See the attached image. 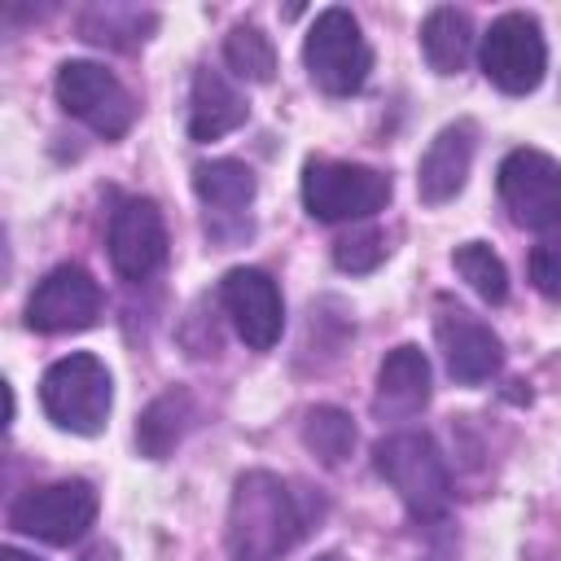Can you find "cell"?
<instances>
[{
	"label": "cell",
	"mask_w": 561,
	"mask_h": 561,
	"mask_svg": "<svg viewBox=\"0 0 561 561\" xmlns=\"http://www.w3.org/2000/svg\"><path fill=\"white\" fill-rule=\"evenodd\" d=\"M307 530L298 495L267 469H250L232 486L228 504V548L237 561H276Z\"/></svg>",
	"instance_id": "6da1fadb"
},
{
	"label": "cell",
	"mask_w": 561,
	"mask_h": 561,
	"mask_svg": "<svg viewBox=\"0 0 561 561\" xmlns=\"http://www.w3.org/2000/svg\"><path fill=\"white\" fill-rule=\"evenodd\" d=\"M373 460H377V473L394 486V495L403 500V508L412 517L434 522V517L447 513L451 478H447V460H443V451L434 447L430 434H416V430L390 434V438L377 443Z\"/></svg>",
	"instance_id": "7a4b0ae2"
},
{
	"label": "cell",
	"mask_w": 561,
	"mask_h": 561,
	"mask_svg": "<svg viewBox=\"0 0 561 561\" xmlns=\"http://www.w3.org/2000/svg\"><path fill=\"white\" fill-rule=\"evenodd\" d=\"M39 403L48 412L53 425L70 430V434H101L110 421V403H114V386H110V368L88 355L75 351L66 359H57L44 377H39Z\"/></svg>",
	"instance_id": "3957f363"
},
{
	"label": "cell",
	"mask_w": 561,
	"mask_h": 561,
	"mask_svg": "<svg viewBox=\"0 0 561 561\" xmlns=\"http://www.w3.org/2000/svg\"><path fill=\"white\" fill-rule=\"evenodd\" d=\"M302 61H307V75H311V83L320 92L351 96V92H359L368 83L373 48H368L359 22L346 9H324L307 31Z\"/></svg>",
	"instance_id": "277c9868"
},
{
	"label": "cell",
	"mask_w": 561,
	"mask_h": 561,
	"mask_svg": "<svg viewBox=\"0 0 561 561\" xmlns=\"http://www.w3.org/2000/svg\"><path fill=\"white\" fill-rule=\"evenodd\" d=\"M302 202H307V215L320 224L368 219L390 202V175L359 162L311 158L302 167Z\"/></svg>",
	"instance_id": "5b68a950"
},
{
	"label": "cell",
	"mask_w": 561,
	"mask_h": 561,
	"mask_svg": "<svg viewBox=\"0 0 561 561\" xmlns=\"http://www.w3.org/2000/svg\"><path fill=\"white\" fill-rule=\"evenodd\" d=\"M96 486L83 478H61V482H44L22 491L9 504V526L44 539V543H75L92 522H96Z\"/></svg>",
	"instance_id": "8992f818"
},
{
	"label": "cell",
	"mask_w": 561,
	"mask_h": 561,
	"mask_svg": "<svg viewBox=\"0 0 561 561\" xmlns=\"http://www.w3.org/2000/svg\"><path fill=\"white\" fill-rule=\"evenodd\" d=\"M482 75L508 92V96H526L539 88L543 70H548V44L543 31L530 13H504L491 22V31L482 35Z\"/></svg>",
	"instance_id": "52a82bcc"
},
{
	"label": "cell",
	"mask_w": 561,
	"mask_h": 561,
	"mask_svg": "<svg viewBox=\"0 0 561 561\" xmlns=\"http://www.w3.org/2000/svg\"><path fill=\"white\" fill-rule=\"evenodd\" d=\"M500 202L508 206L513 224L552 232L561 228V162L543 149H513L500 162Z\"/></svg>",
	"instance_id": "ba28073f"
},
{
	"label": "cell",
	"mask_w": 561,
	"mask_h": 561,
	"mask_svg": "<svg viewBox=\"0 0 561 561\" xmlns=\"http://www.w3.org/2000/svg\"><path fill=\"white\" fill-rule=\"evenodd\" d=\"M57 101L66 114L88 123L96 136L118 140L136 123V101L131 92L96 61H61L57 70Z\"/></svg>",
	"instance_id": "9c48e42d"
},
{
	"label": "cell",
	"mask_w": 561,
	"mask_h": 561,
	"mask_svg": "<svg viewBox=\"0 0 561 561\" xmlns=\"http://www.w3.org/2000/svg\"><path fill=\"white\" fill-rule=\"evenodd\" d=\"M219 302H224V311H228V320H232V329L241 333L245 346L272 351L280 342L285 302H280L276 280L263 267H232L219 280Z\"/></svg>",
	"instance_id": "30bf717a"
},
{
	"label": "cell",
	"mask_w": 561,
	"mask_h": 561,
	"mask_svg": "<svg viewBox=\"0 0 561 561\" xmlns=\"http://www.w3.org/2000/svg\"><path fill=\"white\" fill-rule=\"evenodd\" d=\"M96 316H101V285L79 263L53 267L26 302V324L39 333H75L88 329Z\"/></svg>",
	"instance_id": "8fae6325"
},
{
	"label": "cell",
	"mask_w": 561,
	"mask_h": 561,
	"mask_svg": "<svg viewBox=\"0 0 561 561\" xmlns=\"http://www.w3.org/2000/svg\"><path fill=\"white\" fill-rule=\"evenodd\" d=\"M167 259V219L158 202L127 197L110 219V263L123 280H145Z\"/></svg>",
	"instance_id": "7c38bea8"
},
{
	"label": "cell",
	"mask_w": 561,
	"mask_h": 561,
	"mask_svg": "<svg viewBox=\"0 0 561 561\" xmlns=\"http://www.w3.org/2000/svg\"><path fill=\"white\" fill-rule=\"evenodd\" d=\"M434 333H438L447 373H451L460 386H482V381H491V377L500 373L504 346H500V337L491 333V324H482L473 311L451 307V302H438Z\"/></svg>",
	"instance_id": "4fadbf2b"
},
{
	"label": "cell",
	"mask_w": 561,
	"mask_h": 561,
	"mask_svg": "<svg viewBox=\"0 0 561 561\" xmlns=\"http://www.w3.org/2000/svg\"><path fill=\"white\" fill-rule=\"evenodd\" d=\"M473 149H478V127L469 118L447 123L430 140V149H425V158L416 167V193H421V202H430V206L451 202L465 188V180H469Z\"/></svg>",
	"instance_id": "5bb4252c"
},
{
	"label": "cell",
	"mask_w": 561,
	"mask_h": 561,
	"mask_svg": "<svg viewBox=\"0 0 561 561\" xmlns=\"http://www.w3.org/2000/svg\"><path fill=\"white\" fill-rule=\"evenodd\" d=\"M430 403V359L421 355V346H394L381 368H377V416H390V421H403V416H416L421 408Z\"/></svg>",
	"instance_id": "9a60e30c"
},
{
	"label": "cell",
	"mask_w": 561,
	"mask_h": 561,
	"mask_svg": "<svg viewBox=\"0 0 561 561\" xmlns=\"http://www.w3.org/2000/svg\"><path fill=\"white\" fill-rule=\"evenodd\" d=\"M245 96L215 70V66H202L193 75V88H188V136L193 140H219L228 131H237L245 123Z\"/></svg>",
	"instance_id": "2e32d148"
},
{
	"label": "cell",
	"mask_w": 561,
	"mask_h": 561,
	"mask_svg": "<svg viewBox=\"0 0 561 561\" xmlns=\"http://www.w3.org/2000/svg\"><path fill=\"white\" fill-rule=\"evenodd\" d=\"M469 44H473V26H469V13L465 9H451V4H438L425 13L421 22V48H425V61L438 70V75H456L469 57Z\"/></svg>",
	"instance_id": "e0dca14e"
},
{
	"label": "cell",
	"mask_w": 561,
	"mask_h": 561,
	"mask_svg": "<svg viewBox=\"0 0 561 561\" xmlns=\"http://www.w3.org/2000/svg\"><path fill=\"white\" fill-rule=\"evenodd\" d=\"M193 188L215 215H241L254 197V171L232 158H215L193 167Z\"/></svg>",
	"instance_id": "ac0fdd59"
},
{
	"label": "cell",
	"mask_w": 561,
	"mask_h": 561,
	"mask_svg": "<svg viewBox=\"0 0 561 561\" xmlns=\"http://www.w3.org/2000/svg\"><path fill=\"white\" fill-rule=\"evenodd\" d=\"M188 425H193V399H188L184 390H167V394H158V399L145 408V416L136 421V443H140L145 456L162 460V456L184 438Z\"/></svg>",
	"instance_id": "d6986e66"
},
{
	"label": "cell",
	"mask_w": 561,
	"mask_h": 561,
	"mask_svg": "<svg viewBox=\"0 0 561 561\" xmlns=\"http://www.w3.org/2000/svg\"><path fill=\"white\" fill-rule=\"evenodd\" d=\"M153 22H158L153 13L127 9V4H96V9H88V13H83L79 31H83V39H92V44L127 48V44L145 39V35L153 31Z\"/></svg>",
	"instance_id": "ffe728a7"
},
{
	"label": "cell",
	"mask_w": 561,
	"mask_h": 561,
	"mask_svg": "<svg viewBox=\"0 0 561 561\" xmlns=\"http://www.w3.org/2000/svg\"><path fill=\"white\" fill-rule=\"evenodd\" d=\"M224 57H228V66H232L241 79H250V83H267V79L276 75V48H272V39H267L259 26H250V22H237V26L228 31Z\"/></svg>",
	"instance_id": "44dd1931"
},
{
	"label": "cell",
	"mask_w": 561,
	"mask_h": 561,
	"mask_svg": "<svg viewBox=\"0 0 561 561\" xmlns=\"http://www.w3.org/2000/svg\"><path fill=\"white\" fill-rule=\"evenodd\" d=\"M451 263H456V272L469 280V289H473L478 298H486V302H504V298H508V272H504L500 254H495L486 241H465V245H456Z\"/></svg>",
	"instance_id": "7402d4cb"
},
{
	"label": "cell",
	"mask_w": 561,
	"mask_h": 561,
	"mask_svg": "<svg viewBox=\"0 0 561 561\" xmlns=\"http://www.w3.org/2000/svg\"><path fill=\"white\" fill-rule=\"evenodd\" d=\"M302 438L324 465H342L355 447V421L342 408H311L302 421Z\"/></svg>",
	"instance_id": "603a6c76"
},
{
	"label": "cell",
	"mask_w": 561,
	"mask_h": 561,
	"mask_svg": "<svg viewBox=\"0 0 561 561\" xmlns=\"http://www.w3.org/2000/svg\"><path fill=\"white\" fill-rule=\"evenodd\" d=\"M386 237L377 232V228H355V232H346V237H337V245H333V263L342 267V272H373L381 259H386Z\"/></svg>",
	"instance_id": "cb8c5ba5"
},
{
	"label": "cell",
	"mask_w": 561,
	"mask_h": 561,
	"mask_svg": "<svg viewBox=\"0 0 561 561\" xmlns=\"http://www.w3.org/2000/svg\"><path fill=\"white\" fill-rule=\"evenodd\" d=\"M530 285L548 302H561V237H548L530 250Z\"/></svg>",
	"instance_id": "d4e9b609"
},
{
	"label": "cell",
	"mask_w": 561,
	"mask_h": 561,
	"mask_svg": "<svg viewBox=\"0 0 561 561\" xmlns=\"http://www.w3.org/2000/svg\"><path fill=\"white\" fill-rule=\"evenodd\" d=\"M79 561H118V548H114V543H96V548H88Z\"/></svg>",
	"instance_id": "484cf974"
},
{
	"label": "cell",
	"mask_w": 561,
	"mask_h": 561,
	"mask_svg": "<svg viewBox=\"0 0 561 561\" xmlns=\"http://www.w3.org/2000/svg\"><path fill=\"white\" fill-rule=\"evenodd\" d=\"M0 561H35V557H26V552H18V548H4Z\"/></svg>",
	"instance_id": "4316f807"
},
{
	"label": "cell",
	"mask_w": 561,
	"mask_h": 561,
	"mask_svg": "<svg viewBox=\"0 0 561 561\" xmlns=\"http://www.w3.org/2000/svg\"><path fill=\"white\" fill-rule=\"evenodd\" d=\"M316 561H346V557H342V552H320Z\"/></svg>",
	"instance_id": "83f0119b"
}]
</instances>
